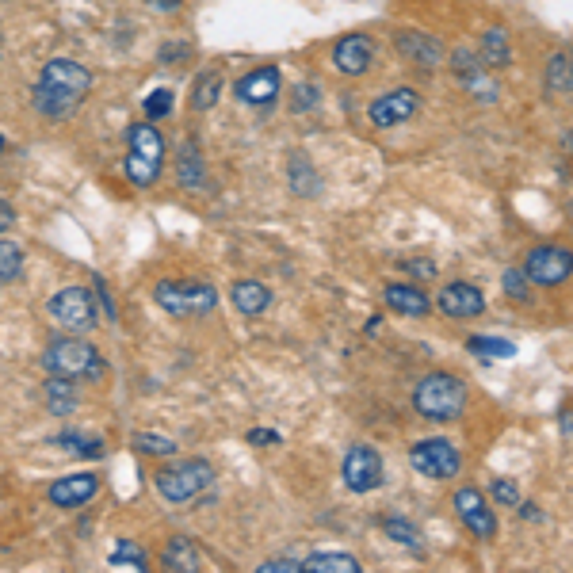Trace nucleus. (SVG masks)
<instances>
[{
	"mask_svg": "<svg viewBox=\"0 0 573 573\" xmlns=\"http://www.w3.org/2000/svg\"><path fill=\"white\" fill-rule=\"evenodd\" d=\"M409 467L417 470L421 478L447 482V478H455V474H459L463 455H459V447L451 444V440L432 436V440H417V444L409 447Z\"/></svg>",
	"mask_w": 573,
	"mask_h": 573,
	"instance_id": "0eeeda50",
	"label": "nucleus"
},
{
	"mask_svg": "<svg viewBox=\"0 0 573 573\" xmlns=\"http://www.w3.org/2000/svg\"><path fill=\"white\" fill-rule=\"evenodd\" d=\"M467 348L478 352V356H486V360H509V356H516V344L501 337H470Z\"/></svg>",
	"mask_w": 573,
	"mask_h": 573,
	"instance_id": "c756f323",
	"label": "nucleus"
},
{
	"mask_svg": "<svg viewBox=\"0 0 573 573\" xmlns=\"http://www.w3.org/2000/svg\"><path fill=\"white\" fill-rule=\"evenodd\" d=\"M482 62L493 65V69H505L512 65V46H509V35L501 31V27H489L486 35H482Z\"/></svg>",
	"mask_w": 573,
	"mask_h": 573,
	"instance_id": "393cba45",
	"label": "nucleus"
},
{
	"mask_svg": "<svg viewBox=\"0 0 573 573\" xmlns=\"http://www.w3.org/2000/svg\"><path fill=\"white\" fill-rule=\"evenodd\" d=\"M371 58H375V43L367 35H344L333 46V65L348 77H360L371 69Z\"/></svg>",
	"mask_w": 573,
	"mask_h": 573,
	"instance_id": "dca6fc26",
	"label": "nucleus"
},
{
	"mask_svg": "<svg viewBox=\"0 0 573 573\" xmlns=\"http://www.w3.org/2000/svg\"><path fill=\"white\" fill-rule=\"evenodd\" d=\"M360 558L352 554H340V551H321V554H310L302 562V573H360Z\"/></svg>",
	"mask_w": 573,
	"mask_h": 573,
	"instance_id": "5701e85b",
	"label": "nucleus"
},
{
	"mask_svg": "<svg viewBox=\"0 0 573 573\" xmlns=\"http://www.w3.org/2000/svg\"><path fill=\"white\" fill-rule=\"evenodd\" d=\"M107 562H111L115 570H146L149 566L146 551H142L134 539H119V543L111 547V554H107Z\"/></svg>",
	"mask_w": 573,
	"mask_h": 573,
	"instance_id": "cd10ccee",
	"label": "nucleus"
},
{
	"mask_svg": "<svg viewBox=\"0 0 573 573\" xmlns=\"http://www.w3.org/2000/svg\"><path fill=\"white\" fill-rule=\"evenodd\" d=\"M249 444H279V432H272V428H253L249 432Z\"/></svg>",
	"mask_w": 573,
	"mask_h": 573,
	"instance_id": "a19ab883",
	"label": "nucleus"
},
{
	"mask_svg": "<svg viewBox=\"0 0 573 573\" xmlns=\"http://www.w3.org/2000/svg\"><path fill=\"white\" fill-rule=\"evenodd\" d=\"M382 528H386V535H390L394 543H402V547H409V551H417V547H421V531L413 528L409 520H402V516H386V520H382Z\"/></svg>",
	"mask_w": 573,
	"mask_h": 573,
	"instance_id": "7c9ffc66",
	"label": "nucleus"
},
{
	"mask_svg": "<svg viewBox=\"0 0 573 573\" xmlns=\"http://www.w3.org/2000/svg\"><path fill=\"white\" fill-rule=\"evenodd\" d=\"M176 180H180L188 191H199L207 184V161L199 157L195 138H188V142L180 146V153H176Z\"/></svg>",
	"mask_w": 573,
	"mask_h": 573,
	"instance_id": "412c9836",
	"label": "nucleus"
},
{
	"mask_svg": "<svg viewBox=\"0 0 573 573\" xmlns=\"http://www.w3.org/2000/svg\"><path fill=\"white\" fill-rule=\"evenodd\" d=\"M562 142H566V153H570V157H573V127L566 130V138H562Z\"/></svg>",
	"mask_w": 573,
	"mask_h": 573,
	"instance_id": "a18cd8bd",
	"label": "nucleus"
},
{
	"mask_svg": "<svg viewBox=\"0 0 573 573\" xmlns=\"http://www.w3.org/2000/svg\"><path fill=\"white\" fill-rule=\"evenodd\" d=\"M417 111H421V96H417L413 88H394V92H382L379 100H371L367 119H371V127L390 130V127L409 123Z\"/></svg>",
	"mask_w": 573,
	"mask_h": 573,
	"instance_id": "9d476101",
	"label": "nucleus"
},
{
	"mask_svg": "<svg viewBox=\"0 0 573 573\" xmlns=\"http://www.w3.org/2000/svg\"><path fill=\"white\" fill-rule=\"evenodd\" d=\"M413 409L425 417V421H459L463 409H467V386L463 379L447 375V371H432L417 382L413 390Z\"/></svg>",
	"mask_w": 573,
	"mask_h": 573,
	"instance_id": "f03ea898",
	"label": "nucleus"
},
{
	"mask_svg": "<svg viewBox=\"0 0 573 573\" xmlns=\"http://www.w3.org/2000/svg\"><path fill=\"white\" fill-rule=\"evenodd\" d=\"M46 405L54 409V417L73 413V405H77V386L69 382V375H50V379H46Z\"/></svg>",
	"mask_w": 573,
	"mask_h": 573,
	"instance_id": "b1692460",
	"label": "nucleus"
},
{
	"mask_svg": "<svg viewBox=\"0 0 573 573\" xmlns=\"http://www.w3.org/2000/svg\"><path fill=\"white\" fill-rule=\"evenodd\" d=\"M230 302L237 306V314L256 318V314H264L272 306V291L264 283H256V279H241V283H234V291H230Z\"/></svg>",
	"mask_w": 573,
	"mask_h": 573,
	"instance_id": "4be33fe9",
	"label": "nucleus"
},
{
	"mask_svg": "<svg viewBox=\"0 0 573 573\" xmlns=\"http://www.w3.org/2000/svg\"><path fill=\"white\" fill-rule=\"evenodd\" d=\"M153 482H157V493H161L169 505H188V501H195L203 489H211L214 470L207 459H188V463L157 470Z\"/></svg>",
	"mask_w": 573,
	"mask_h": 573,
	"instance_id": "39448f33",
	"label": "nucleus"
},
{
	"mask_svg": "<svg viewBox=\"0 0 573 573\" xmlns=\"http://www.w3.org/2000/svg\"><path fill=\"white\" fill-rule=\"evenodd\" d=\"M382 298H386V306L394 314H405V318H425L428 310H432V298L421 287H413V283H390L382 291Z\"/></svg>",
	"mask_w": 573,
	"mask_h": 573,
	"instance_id": "6ab92c4d",
	"label": "nucleus"
},
{
	"mask_svg": "<svg viewBox=\"0 0 573 573\" xmlns=\"http://www.w3.org/2000/svg\"><path fill=\"white\" fill-rule=\"evenodd\" d=\"M318 100H321V92H318V85H310V81H302V85L295 88V96H291V111H314L318 107Z\"/></svg>",
	"mask_w": 573,
	"mask_h": 573,
	"instance_id": "4c0bfd02",
	"label": "nucleus"
},
{
	"mask_svg": "<svg viewBox=\"0 0 573 573\" xmlns=\"http://www.w3.org/2000/svg\"><path fill=\"white\" fill-rule=\"evenodd\" d=\"M402 268H405V272H409L413 279H421V283L436 276V264H432V260H405Z\"/></svg>",
	"mask_w": 573,
	"mask_h": 573,
	"instance_id": "ea45409f",
	"label": "nucleus"
},
{
	"mask_svg": "<svg viewBox=\"0 0 573 573\" xmlns=\"http://www.w3.org/2000/svg\"><path fill=\"white\" fill-rule=\"evenodd\" d=\"M344 486L352 489V493H371V489L382 486V459L379 451L371 444H356L348 447V455H344Z\"/></svg>",
	"mask_w": 573,
	"mask_h": 573,
	"instance_id": "9b49d317",
	"label": "nucleus"
},
{
	"mask_svg": "<svg viewBox=\"0 0 573 573\" xmlns=\"http://www.w3.org/2000/svg\"><path fill=\"white\" fill-rule=\"evenodd\" d=\"M547 88L551 92H573V50H558L547 62Z\"/></svg>",
	"mask_w": 573,
	"mask_h": 573,
	"instance_id": "bb28decb",
	"label": "nucleus"
},
{
	"mask_svg": "<svg viewBox=\"0 0 573 573\" xmlns=\"http://www.w3.org/2000/svg\"><path fill=\"white\" fill-rule=\"evenodd\" d=\"M153 302L172 318H203L214 310L218 295L211 283H199V279H161L153 287Z\"/></svg>",
	"mask_w": 573,
	"mask_h": 573,
	"instance_id": "20e7f679",
	"label": "nucleus"
},
{
	"mask_svg": "<svg viewBox=\"0 0 573 573\" xmlns=\"http://www.w3.org/2000/svg\"><path fill=\"white\" fill-rule=\"evenodd\" d=\"M455 512L467 524L470 535H478V539H493L497 535V516H493V509H489L486 497L478 489H459L455 493Z\"/></svg>",
	"mask_w": 573,
	"mask_h": 573,
	"instance_id": "4468645a",
	"label": "nucleus"
},
{
	"mask_svg": "<svg viewBox=\"0 0 573 573\" xmlns=\"http://www.w3.org/2000/svg\"><path fill=\"white\" fill-rule=\"evenodd\" d=\"M0 153H4V138H0Z\"/></svg>",
	"mask_w": 573,
	"mask_h": 573,
	"instance_id": "49530a36",
	"label": "nucleus"
},
{
	"mask_svg": "<svg viewBox=\"0 0 573 573\" xmlns=\"http://www.w3.org/2000/svg\"><path fill=\"white\" fill-rule=\"evenodd\" d=\"M436 306L447 318H478L486 310V295L474 283H447L444 291L436 295Z\"/></svg>",
	"mask_w": 573,
	"mask_h": 573,
	"instance_id": "2eb2a0df",
	"label": "nucleus"
},
{
	"mask_svg": "<svg viewBox=\"0 0 573 573\" xmlns=\"http://www.w3.org/2000/svg\"><path fill=\"white\" fill-rule=\"evenodd\" d=\"M501 287H505V295L516 298V302H528L531 298V279L524 268H509V272L501 276Z\"/></svg>",
	"mask_w": 573,
	"mask_h": 573,
	"instance_id": "72a5a7b5",
	"label": "nucleus"
},
{
	"mask_svg": "<svg viewBox=\"0 0 573 573\" xmlns=\"http://www.w3.org/2000/svg\"><path fill=\"white\" fill-rule=\"evenodd\" d=\"M12 218H16V214H12V207H8L4 199H0V234H4L8 226H12Z\"/></svg>",
	"mask_w": 573,
	"mask_h": 573,
	"instance_id": "79ce46f5",
	"label": "nucleus"
},
{
	"mask_svg": "<svg viewBox=\"0 0 573 573\" xmlns=\"http://www.w3.org/2000/svg\"><path fill=\"white\" fill-rule=\"evenodd\" d=\"M161 566L165 570H184V573H195L203 570V551L191 543L188 535H172L161 551Z\"/></svg>",
	"mask_w": 573,
	"mask_h": 573,
	"instance_id": "aec40b11",
	"label": "nucleus"
},
{
	"mask_svg": "<svg viewBox=\"0 0 573 573\" xmlns=\"http://www.w3.org/2000/svg\"><path fill=\"white\" fill-rule=\"evenodd\" d=\"M142 107H146V119H165L172 111V92L169 88H157V92H149Z\"/></svg>",
	"mask_w": 573,
	"mask_h": 573,
	"instance_id": "c9c22d12",
	"label": "nucleus"
},
{
	"mask_svg": "<svg viewBox=\"0 0 573 573\" xmlns=\"http://www.w3.org/2000/svg\"><path fill=\"white\" fill-rule=\"evenodd\" d=\"M43 367L50 375H69V379H81V375H85V379H100V375H104L100 352L77 337L54 340V344L46 348Z\"/></svg>",
	"mask_w": 573,
	"mask_h": 573,
	"instance_id": "423d86ee",
	"label": "nucleus"
},
{
	"mask_svg": "<svg viewBox=\"0 0 573 573\" xmlns=\"http://www.w3.org/2000/svg\"><path fill=\"white\" fill-rule=\"evenodd\" d=\"M149 4H153V8H161V12H176L184 0H149Z\"/></svg>",
	"mask_w": 573,
	"mask_h": 573,
	"instance_id": "37998d69",
	"label": "nucleus"
},
{
	"mask_svg": "<svg viewBox=\"0 0 573 573\" xmlns=\"http://www.w3.org/2000/svg\"><path fill=\"white\" fill-rule=\"evenodd\" d=\"M23 272V249L12 241H0V283H12Z\"/></svg>",
	"mask_w": 573,
	"mask_h": 573,
	"instance_id": "2f4dec72",
	"label": "nucleus"
},
{
	"mask_svg": "<svg viewBox=\"0 0 573 573\" xmlns=\"http://www.w3.org/2000/svg\"><path fill=\"white\" fill-rule=\"evenodd\" d=\"M96 493H100V478L85 470V474H65V478H58V482L50 486V501H54L58 509H77V505H88Z\"/></svg>",
	"mask_w": 573,
	"mask_h": 573,
	"instance_id": "f3484780",
	"label": "nucleus"
},
{
	"mask_svg": "<svg viewBox=\"0 0 573 573\" xmlns=\"http://www.w3.org/2000/svg\"><path fill=\"white\" fill-rule=\"evenodd\" d=\"M260 573H302V562H295V558H268L260 566Z\"/></svg>",
	"mask_w": 573,
	"mask_h": 573,
	"instance_id": "58836bf2",
	"label": "nucleus"
},
{
	"mask_svg": "<svg viewBox=\"0 0 573 573\" xmlns=\"http://www.w3.org/2000/svg\"><path fill=\"white\" fill-rule=\"evenodd\" d=\"M520 516H524V520H539V509H535V505H520Z\"/></svg>",
	"mask_w": 573,
	"mask_h": 573,
	"instance_id": "c03bdc74",
	"label": "nucleus"
},
{
	"mask_svg": "<svg viewBox=\"0 0 573 573\" xmlns=\"http://www.w3.org/2000/svg\"><path fill=\"white\" fill-rule=\"evenodd\" d=\"M279 88H283L279 69L276 65H264V69H253V73H245V77L237 81L234 96L249 107H272L276 104V96H279Z\"/></svg>",
	"mask_w": 573,
	"mask_h": 573,
	"instance_id": "ddd939ff",
	"label": "nucleus"
},
{
	"mask_svg": "<svg viewBox=\"0 0 573 573\" xmlns=\"http://www.w3.org/2000/svg\"><path fill=\"white\" fill-rule=\"evenodd\" d=\"M291 191L302 195V199H310V195L321 191V176L314 172V165H310L302 153H291Z\"/></svg>",
	"mask_w": 573,
	"mask_h": 573,
	"instance_id": "a878e982",
	"label": "nucleus"
},
{
	"mask_svg": "<svg viewBox=\"0 0 573 573\" xmlns=\"http://www.w3.org/2000/svg\"><path fill=\"white\" fill-rule=\"evenodd\" d=\"M524 272L535 287H558L573 276V253L562 245H535L524 256Z\"/></svg>",
	"mask_w": 573,
	"mask_h": 573,
	"instance_id": "1a4fd4ad",
	"label": "nucleus"
},
{
	"mask_svg": "<svg viewBox=\"0 0 573 573\" xmlns=\"http://www.w3.org/2000/svg\"><path fill=\"white\" fill-rule=\"evenodd\" d=\"M218 92H222V77L218 73H203L199 81H195V92H191V107L195 111H211L218 104Z\"/></svg>",
	"mask_w": 573,
	"mask_h": 573,
	"instance_id": "c85d7f7f",
	"label": "nucleus"
},
{
	"mask_svg": "<svg viewBox=\"0 0 573 573\" xmlns=\"http://www.w3.org/2000/svg\"><path fill=\"white\" fill-rule=\"evenodd\" d=\"M127 142H130V153H127V161H123L127 180L138 184V188L157 184L161 161H165V138L157 134L153 123H134V127L127 130Z\"/></svg>",
	"mask_w": 573,
	"mask_h": 573,
	"instance_id": "7ed1b4c3",
	"label": "nucleus"
},
{
	"mask_svg": "<svg viewBox=\"0 0 573 573\" xmlns=\"http://www.w3.org/2000/svg\"><path fill=\"white\" fill-rule=\"evenodd\" d=\"M130 444L138 447V451H149V455H172V451H176V440L157 436V432H134Z\"/></svg>",
	"mask_w": 573,
	"mask_h": 573,
	"instance_id": "473e14b6",
	"label": "nucleus"
},
{
	"mask_svg": "<svg viewBox=\"0 0 573 573\" xmlns=\"http://www.w3.org/2000/svg\"><path fill=\"white\" fill-rule=\"evenodd\" d=\"M88 88H92V73L85 65L54 58V62L43 65V73L35 81V107L46 119H69L88 96Z\"/></svg>",
	"mask_w": 573,
	"mask_h": 573,
	"instance_id": "f257e3e1",
	"label": "nucleus"
},
{
	"mask_svg": "<svg viewBox=\"0 0 573 573\" xmlns=\"http://www.w3.org/2000/svg\"><path fill=\"white\" fill-rule=\"evenodd\" d=\"M54 444L69 447L73 455H88V459H100V455H104V444H100V440H85V436H77V432H65Z\"/></svg>",
	"mask_w": 573,
	"mask_h": 573,
	"instance_id": "f704fd0d",
	"label": "nucleus"
},
{
	"mask_svg": "<svg viewBox=\"0 0 573 573\" xmlns=\"http://www.w3.org/2000/svg\"><path fill=\"white\" fill-rule=\"evenodd\" d=\"M489 493H493V501H497V505H505V509L520 505V486H516V482H509V478H493Z\"/></svg>",
	"mask_w": 573,
	"mask_h": 573,
	"instance_id": "e433bc0d",
	"label": "nucleus"
},
{
	"mask_svg": "<svg viewBox=\"0 0 573 573\" xmlns=\"http://www.w3.org/2000/svg\"><path fill=\"white\" fill-rule=\"evenodd\" d=\"M398 50L409 65H421V69H436L444 62V43L436 35H425V31H402L398 35Z\"/></svg>",
	"mask_w": 573,
	"mask_h": 573,
	"instance_id": "a211bd4d",
	"label": "nucleus"
},
{
	"mask_svg": "<svg viewBox=\"0 0 573 573\" xmlns=\"http://www.w3.org/2000/svg\"><path fill=\"white\" fill-rule=\"evenodd\" d=\"M482 54L478 50H467V46H459V50H451V73L459 77V85L467 88L470 96H478V100H486L493 104L497 100V88L489 85V77L482 73Z\"/></svg>",
	"mask_w": 573,
	"mask_h": 573,
	"instance_id": "f8f14e48",
	"label": "nucleus"
},
{
	"mask_svg": "<svg viewBox=\"0 0 573 573\" xmlns=\"http://www.w3.org/2000/svg\"><path fill=\"white\" fill-rule=\"evenodd\" d=\"M46 314L58 321L65 333H88L96 325V295L88 287H65L46 302Z\"/></svg>",
	"mask_w": 573,
	"mask_h": 573,
	"instance_id": "6e6552de",
	"label": "nucleus"
}]
</instances>
